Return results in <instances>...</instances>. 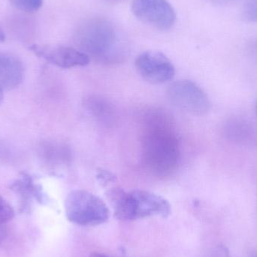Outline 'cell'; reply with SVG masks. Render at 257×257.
<instances>
[{
  "label": "cell",
  "instance_id": "14",
  "mask_svg": "<svg viewBox=\"0 0 257 257\" xmlns=\"http://www.w3.org/2000/svg\"><path fill=\"white\" fill-rule=\"evenodd\" d=\"M15 216L13 208L0 196V223L4 224Z\"/></svg>",
  "mask_w": 257,
  "mask_h": 257
},
{
  "label": "cell",
  "instance_id": "24",
  "mask_svg": "<svg viewBox=\"0 0 257 257\" xmlns=\"http://www.w3.org/2000/svg\"><path fill=\"white\" fill-rule=\"evenodd\" d=\"M256 113H257V103H256Z\"/></svg>",
  "mask_w": 257,
  "mask_h": 257
},
{
  "label": "cell",
  "instance_id": "1",
  "mask_svg": "<svg viewBox=\"0 0 257 257\" xmlns=\"http://www.w3.org/2000/svg\"><path fill=\"white\" fill-rule=\"evenodd\" d=\"M142 139V162L148 172L167 177L175 172L181 158L178 135L169 116L159 110L145 116Z\"/></svg>",
  "mask_w": 257,
  "mask_h": 257
},
{
  "label": "cell",
  "instance_id": "7",
  "mask_svg": "<svg viewBox=\"0 0 257 257\" xmlns=\"http://www.w3.org/2000/svg\"><path fill=\"white\" fill-rule=\"evenodd\" d=\"M135 63L141 77L151 84H164L175 77L173 63L160 51H144L138 56Z\"/></svg>",
  "mask_w": 257,
  "mask_h": 257
},
{
  "label": "cell",
  "instance_id": "18",
  "mask_svg": "<svg viewBox=\"0 0 257 257\" xmlns=\"http://www.w3.org/2000/svg\"><path fill=\"white\" fill-rule=\"evenodd\" d=\"M6 33L3 31V29L0 27V43H3L6 41Z\"/></svg>",
  "mask_w": 257,
  "mask_h": 257
},
{
  "label": "cell",
  "instance_id": "20",
  "mask_svg": "<svg viewBox=\"0 0 257 257\" xmlns=\"http://www.w3.org/2000/svg\"><path fill=\"white\" fill-rule=\"evenodd\" d=\"M3 99H4V90L0 87V104L3 102Z\"/></svg>",
  "mask_w": 257,
  "mask_h": 257
},
{
  "label": "cell",
  "instance_id": "8",
  "mask_svg": "<svg viewBox=\"0 0 257 257\" xmlns=\"http://www.w3.org/2000/svg\"><path fill=\"white\" fill-rule=\"evenodd\" d=\"M30 49L38 57L62 69L85 66L90 62L87 54L72 47L35 44Z\"/></svg>",
  "mask_w": 257,
  "mask_h": 257
},
{
  "label": "cell",
  "instance_id": "16",
  "mask_svg": "<svg viewBox=\"0 0 257 257\" xmlns=\"http://www.w3.org/2000/svg\"><path fill=\"white\" fill-rule=\"evenodd\" d=\"M209 1L211 3H214V4L223 6V5L230 4V3H233V2L236 1V0H209Z\"/></svg>",
  "mask_w": 257,
  "mask_h": 257
},
{
  "label": "cell",
  "instance_id": "13",
  "mask_svg": "<svg viewBox=\"0 0 257 257\" xmlns=\"http://www.w3.org/2000/svg\"><path fill=\"white\" fill-rule=\"evenodd\" d=\"M242 17L249 22L257 23V0H245L243 6Z\"/></svg>",
  "mask_w": 257,
  "mask_h": 257
},
{
  "label": "cell",
  "instance_id": "23",
  "mask_svg": "<svg viewBox=\"0 0 257 257\" xmlns=\"http://www.w3.org/2000/svg\"><path fill=\"white\" fill-rule=\"evenodd\" d=\"M253 257H257V253H255V254L253 255Z\"/></svg>",
  "mask_w": 257,
  "mask_h": 257
},
{
  "label": "cell",
  "instance_id": "9",
  "mask_svg": "<svg viewBox=\"0 0 257 257\" xmlns=\"http://www.w3.org/2000/svg\"><path fill=\"white\" fill-rule=\"evenodd\" d=\"M24 67L16 56L0 52V87L3 90L16 88L22 83Z\"/></svg>",
  "mask_w": 257,
  "mask_h": 257
},
{
  "label": "cell",
  "instance_id": "12",
  "mask_svg": "<svg viewBox=\"0 0 257 257\" xmlns=\"http://www.w3.org/2000/svg\"><path fill=\"white\" fill-rule=\"evenodd\" d=\"M15 9L27 13L38 12L43 5V0H9Z\"/></svg>",
  "mask_w": 257,
  "mask_h": 257
},
{
  "label": "cell",
  "instance_id": "3",
  "mask_svg": "<svg viewBox=\"0 0 257 257\" xmlns=\"http://www.w3.org/2000/svg\"><path fill=\"white\" fill-rule=\"evenodd\" d=\"M114 217L123 221H132L145 217L170 215L172 208L163 196L144 190L126 191L113 188L107 192Z\"/></svg>",
  "mask_w": 257,
  "mask_h": 257
},
{
  "label": "cell",
  "instance_id": "17",
  "mask_svg": "<svg viewBox=\"0 0 257 257\" xmlns=\"http://www.w3.org/2000/svg\"><path fill=\"white\" fill-rule=\"evenodd\" d=\"M6 229H5L4 224H3V223H0V243L4 239L5 236H6Z\"/></svg>",
  "mask_w": 257,
  "mask_h": 257
},
{
  "label": "cell",
  "instance_id": "2",
  "mask_svg": "<svg viewBox=\"0 0 257 257\" xmlns=\"http://www.w3.org/2000/svg\"><path fill=\"white\" fill-rule=\"evenodd\" d=\"M75 40L78 50L99 61L120 60L126 51L122 32L105 18H93L83 23L77 30Z\"/></svg>",
  "mask_w": 257,
  "mask_h": 257
},
{
  "label": "cell",
  "instance_id": "15",
  "mask_svg": "<svg viewBox=\"0 0 257 257\" xmlns=\"http://www.w3.org/2000/svg\"><path fill=\"white\" fill-rule=\"evenodd\" d=\"M97 178L99 182L102 184H107L108 183L112 182L115 179V177L112 174L108 172V171L100 170L98 172Z\"/></svg>",
  "mask_w": 257,
  "mask_h": 257
},
{
  "label": "cell",
  "instance_id": "22",
  "mask_svg": "<svg viewBox=\"0 0 257 257\" xmlns=\"http://www.w3.org/2000/svg\"><path fill=\"white\" fill-rule=\"evenodd\" d=\"M226 257H229V253H228V252H227V250H226Z\"/></svg>",
  "mask_w": 257,
  "mask_h": 257
},
{
  "label": "cell",
  "instance_id": "19",
  "mask_svg": "<svg viewBox=\"0 0 257 257\" xmlns=\"http://www.w3.org/2000/svg\"><path fill=\"white\" fill-rule=\"evenodd\" d=\"M89 257H110L106 256V255L102 254V253H92L91 255H90Z\"/></svg>",
  "mask_w": 257,
  "mask_h": 257
},
{
  "label": "cell",
  "instance_id": "10",
  "mask_svg": "<svg viewBox=\"0 0 257 257\" xmlns=\"http://www.w3.org/2000/svg\"><path fill=\"white\" fill-rule=\"evenodd\" d=\"M87 112L100 123H112L115 117V109L111 102L104 98L92 96L85 99L84 104Z\"/></svg>",
  "mask_w": 257,
  "mask_h": 257
},
{
  "label": "cell",
  "instance_id": "11",
  "mask_svg": "<svg viewBox=\"0 0 257 257\" xmlns=\"http://www.w3.org/2000/svg\"><path fill=\"white\" fill-rule=\"evenodd\" d=\"M11 190L22 197L23 202L26 204L31 197H35L41 203L45 201V194L42 187L35 184L33 178L27 173L21 174V177L11 185Z\"/></svg>",
  "mask_w": 257,
  "mask_h": 257
},
{
  "label": "cell",
  "instance_id": "6",
  "mask_svg": "<svg viewBox=\"0 0 257 257\" xmlns=\"http://www.w3.org/2000/svg\"><path fill=\"white\" fill-rule=\"evenodd\" d=\"M132 13L143 24L160 31H167L175 25L176 13L168 0H133Z\"/></svg>",
  "mask_w": 257,
  "mask_h": 257
},
{
  "label": "cell",
  "instance_id": "21",
  "mask_svg": "<svg viewBox=\"0 0 257 257\" xmlns=\"http://www.w3.org/2000/svg\"><path fill=\"white\" fill-rule=\"evenodd\" d=\"M108 1L111 2V3H119V2L123 1V0H108Z\"/></svg>",
  "mask_w": 257,
  "mask_h": 257
},
{
  "label": "cell",
  "instance_id": "5",
  "mask_svg": "<svg viewBox=\"0 0 257 257\" xmlns=\"http://www.w3.org/2000/svg\"><path fill=\"white\" fill-rule=\"evenodd\" d=\"M166 93L168 99L172 105L193 115H205L211 108L209 98L193 81H175L169 86Z\"/></svg>",
  "mask_w": 257,
  "mask_h": 257
},
{
  "label": "cell",
  "instance_id": "4",
  "mask_svg": "<svg viewBox=\"0 0 257 257\" xmlns=\"http://www.w3.org/2000/svg\"><path fill=\"white\" fill-rule=\"evenodd\" d=\"M66 217L81 226H95L108 221L110 210L99 196L84 190H73L65 201Z\"/></svg>",
  "mask_w": 257,
  "mask_h": 257
}]
</instances>
